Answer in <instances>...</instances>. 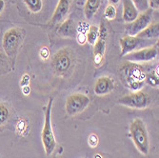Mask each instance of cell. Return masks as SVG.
Here are the masks:
<instances>
[{
	"label": "cell",
	"instance_id": "cell-27",
	"mask_svg": "<svg viewBox=\"0 0 159 158\" xmlns=\"http://www.w3.org/2000/svg\"><path fill=\"white\" fill-rule=\"evenodd\" d=\"M75 37H76V40L79 45H84L85 43H87V38H86L85 33H77Z\"/></svg>",
	"mask_w": 159,
	"mask_h": 158
},
{
	"label": "cell",
	"instance_id": "cell-22",
	"mask_svg": "<svg viewBox=\"0 0 159 158\" xmlns=\"http://www.w3.org/2000/svg\"><path fill=\"white\" fill-rule=\"evenodd\" d=\"M133 2L134 3L136 9L142 10L145 11L146 10L149 9V4H148V0H133Z\"/></svg>",
	"mask_w": 159,
	"mask_h": 158
},
{
	"label": "cell",
	"instance_id": "cell-19",
	"mask_svg": "<svg viewBox=\"0 0 159 158\" xmlns=\"http://www.w3.org/2000/svg\"><path fill=\"white\" fill-rule=\"evenodd\" d=\"M23 2L27 7V9L33 13H37L41 11L43 8L42 0H23Z\"/></svg>",
	"mask_w": 159,
	"mask_h": 158
},
{
	"label": "cell",
	"instance_id": "cell-18",
	"mask_svg": "<svg viewBox=\"0 0 159 158\" xmlns=\"http://www.w3.org/2000/svg\"><path fill=\"white\" fill-rule=\"evenodd\" d=\"M98 35H99V27L94 26V25L90 26L88 31L86 33L87 43H89L90 45L93 46L98 38Z\"/></svg>",
	"mask_w": 159,
	"mask_h": 158
},
{
	"label": "cell",
	"instance_id": "cell-17",
	"mask_svg": "<svg viewBox=\"0 0 159 158\" xmlns=\"http://www.w3.org/2000/svg\"><path fill=\"white\" fill-rule=\"evenodd\" d=\"M158 35H159V24H158V22L150 24L146 29H144L141 33H139L137 34L138 37H141L143 39H147V40L158 38Z\"/></svg>",
	"mask_w": 159,
	"mask_h": 158
},
{
	"label": "cell",
	"instance_id": "cell-1",
	"mask_svg": "<svg viewBox=\"0 0 159 158\" xmlns=\"http://www.w3.org/2000/svg\"><path fill=\"white\" fill-rule=\"evenodd\" d=\"M121 81L126 87L133 92L141 91L145 85L146 70L141 64L127 61L119 68Z\"/></svg>",
	"mask_w": 159,
	"mask_h": 158
},
{
	"label": "cell",
	"instance_id": "cell-16",
	"mask_svg": "<svg viewBox=\"0 0 159 158\" xmlns=\"http://www.w3.org/2000/svg\"><path fill=\"white\" fill-rule=\"evenodd\" d=\"M102 0H87L84 6V14L87 19H92L98 11Z\"/></svg>",
	"mask_w": 159,
	"mask_h": 158
},
{
	"label": "cell",
	"instance_id": "cell-3",
	"mask_svg": "<svg viewBox=\"0 0 159 158\" xmlns=\"http://www.w3.org/2000/svg\"><path fill=\"white\" fill-rule=\"evenodd\" d=\"M26 32L19 27H12L7 30L2 38L3 52L7 55L9 61L14 63L18 51L25 38Z\"/></svg>",
	"mask_w": 159,
	"mask_h": 158
},
{
	"label": "cell",
	"instance_id": "cell-12",
	"mask_svg": "<svg viewBox=\"0 0 159 158\" xmlns=\"http://www.w3.org/2000/svg\"><path fill=\"white\" fill-rule=\"evenodd\" d=\"M114 88L115 83L112 78L109 76H101L97 78L94 84L93 92L98 96H104L112 93L114 91Z\"/></svg>",
	"mask_w": 159,
	"mask_h": 158
},
{
	"label": "cell",
	"instance_id": "cell-5",
	"mask_svg": "<svg viewBox=\"0 0 159 158\" xmlns=\"http://www.w3.org/2000/svg\"><path fill=\"white\" fill-rule=\"evenodd\" d=\"M53 104V97H50L48 105L45 109V120H44V127H43L41 139L44 147L45 152L47 156L52 154L53 151L57 146V142L54 137L52 126V108Z\"/></svg>",
	"mask_w": 159,
	"mask_h": 158
},
{
	"label": "cell",
	"instance_id": "cell-24",
	"mask_svg": "<svg viewBox=\"0 0 159 158\" xmlns=\"http://www.w3.org/2000/svg\"><path fill=\"white\" fill-rule=\"evenodd\" d=\"M98 143H99V138H98V136L96 134H91L89 136V138H88V144H89V146L92 149L97 147Z\"/></svg>",
	"mask_w": 159,
	"mask_h": 158
},
{
	"label": "cell",
	"instance_id": "cell-23",
	"mask_svg": "<svg viewBox=\"0 0 159 158\" xmlns=\"http://www.w3.org/2000/svg\"><path fill=\"white\" fill-rule=\"evenodd\" d=\"M9 59L7 55L5 54V52L0 49V68L2 69H7L8 65H9Z\"/></svg>",
	"mask_w": 159,
	"mask_h": 158
},
{
	"label": "cell",
	"instance_id": "cell-7",
	"mask_svg": "<svg viewBox=\"0 0 159 158\" xmlns=\"http://www.w3.org/2000/svg\"><path fill=\"white\" fill-rule=\"evenodd\" d=\"M90 97L82 93H75L68 96L66 100L65 110L68 115L75 116L84 111L90 105Z\"/></svg>",
	"mask_w": 159,
	"mask_h": 158
},
{
	"label": "cell",
	"instance_id": "cell-21",
	"mask_svg": "<svg viewBox=\"0 0 159 158\" xmlns=\"http://www.w3.org/2000/svg\"><path fill=\"white\" fill-rule=\"evenodd\" d=\"M116 14H117L116 8H115V7H114L113 5H111V4H109V5L106 7L105 12H104V18H105L106 20L111 21V20L115 19V17H116Z\"/></svg>",
	"mask_w": 159,
	"mask_h": 158
},
{
	"label": "cell",
	"instance_id": "cell-9",
	"mask_svg": "<svg viewBox=\"0 0 159 158\" xmlns=\"http://www.w3.org/2000/svg\"><path fill=\"white\" fill-rule=\"evenodd\" d=\"M119 45L121 49L120 55L123 57L133 52L144 49L152 46L151 42L147 39H143L141 37L136 36H129L127 35L119 40Z\"/></svg>",
	"mask_w": 159,
	"mask_h": 158
},
{
	"label": "cell",
	"instance_id": "cell-11",
	"mask_svg": "<svg viewBox=\"0 0 159 158\" xmlns=\"http://www.w3.org/2000/svg\"><path fill=\"white\" fill-rule=\"evenodd\" d=\"M108 35L107 28L103 23H101L99 26V35L98 38L93 45V55H94V66L96 68H99L102 66L105 52H106V37Z\"/></svg>",
	"mask_w": 159,
	"mask_h": 158
},
{
	"label": "cell",
	"instance_id": "cell-30",
	"mask_svg": "<svg viewBox=\"0 0 159 158\" xmlns=\"http://www.w3.org/2000/svg\"><path fill=\"white\" fill-rule=\"evenodd\" d=\"M119 1H120V0H109V2H110L111 5L117 4V3H119Z\"/></svg>",
	"mask_w": 159,
	"mask_h": 158
},
{
	"label": "cell",
	"instance_id": "cell-2",
	"mask_svg": "<svg viewBox=\"0 0 159 158\" xmlns=\"http://www.w3.org/2000/svg\"><path fill=\"white\" fill-rule=\"evenodd\" d=\"M75 66V53L69 47L57 51L52 58V67L55 74L59 77H69Z\"/></svg>",
	"mask_w": 159,
	"mask_h": 158
},
{
	"label": "cell",
	"instance_id": "cell-28",
	"mask_svg": "<svg viewBox=\"0 0 159 158\" xmlns=\"http://www.w3.org/2000/svg\"><path fill=\"white\" fill-rule=\"evenodd\" d=\"M148 4H149V8L152 10H158L159 8L158 0H148Z\"/></svg>",
	"mask_w": 159,
	"mask_h": 158
},
{
	"label": "cell",
	"instance_id": "cell-25",
	"mask_svg": "<svg viewBox=\"0 0 159 158\" xmlns=\"http://www.w3.org/2000/svg\"><path fill=\"white\" fill-rule=\"evenodd\" d=\"M152 87H158V75H146V80Z\"/></svg>",
	"mask_w": 159,
	"mask_h": 158
},
{
	"label": "cell",
	"instance_id": "cell-15",
	"mask_svg": "<svg viewBox=\"0 0 159 158\" xmlns=\"http://www.w3.org/2000/svg\"><path fill=\"white\" fill-rule=\"evenodd\" d=\"M123 3V11H122V17L126 23L133 22L139 14L138 10L136 9L133 0H122Z\"/></svg>",
	"mask_w": 159,
	"mask_h": 158
},
{
	"label": "cell",
	"instance_id": "cell-29",
	"mask_svg": "<svg viewBox=\"0 0 159 158\" xmlns=\"http://www.w3.org/2000/svg\"><path fill=\"white\" fill-rule=\"evenodd\" d=\"M5 6H6V4H5L4 0H0V14L3 12V11L5 9Z\"/></svg>",
	"mask_w": 159,
	"mask_h": 158
},
{
	"label": "cell",
	"instance_id": "cell-20",
	"mask_svg": "<svg viewBox=\"0 0 159 158\" xmlns=\"http://www.w3.org/2000/svg\"><path fill=\"white\" fill-rule=\"evenodd\" d=\"M10 110L7 106V104L0 102V127L4 126L8 120L10 119Z\"/></svg>",
	"mask_w": 159,
	"mask_h": 158
},
{
	"label": "cell",
	"instance_id": "cell-4",
	"mask_svg": "<svg viewBox=\"0 0 159 158\" xmlns=\"http://www.w3.org/2000/svg\"><path fill=\"white\" fill-rule=\"evenodd\" d=\"M129 136L140 153L148 155L150 152V139L146 125L140 118H135L129 127Z\"/></svg>",
	"mask_w": 159,
	"mask_h": 158
},
{
	"label": "cell",
	"instance_id": "cell-13",
	"mask_svg": "<svg viewBox=\"0 0 159 158\" xmlns=\"http://www.w3.org/2000/svg\"><path fill=\"white\" fill-rule=\"evenodd\" d=\"M70 0H58V3L56 5V8L52 17L51 23L52 25L61 23L66 19V16L70 11Z\"/></svg>",
	"mask_w": 159,
	"mask_h": 158
},
{
	"label": "cell",
	"instance_id": "cell-14",
	"mask_svg": "<svg viewBox=\"0 0 159 158\" xmlns=\"http://www.w3.org/2000/svg\"><path fill=\"white\" fill-rule=\"evenodd\" d=\"M57 34L62 37H75L77 34V28L73 18H67L61 22L60 26L57 29Z\"/></svg>",
	"mask_w": 159,
	"mask_h": 158
},
{
	"label": "cell",
	"instance_id": "cell-6",
	"mask_svg": "<svg viewBox=\"0 0 159 158\" xmlns=\"http://www.w3.org/2000/svg\"><path fill=\"white\" fill-rule=\"evenodd\" d=\"M118 104L123 105L125 107L135 109V110H144L147 109L152 102L151 97L142 91L133 92L127 95L122 96L117 100Z\"/></svg>",
	"mask_w": 159,
	"mask_h": 158
},
{
	"label": "cell",
	"instance_id": "cell-10",
	"mask_svg": "<svg viewBox=\"0 0 159 158\" xmlns=\"http://www.w3.org/2000/svg\"><path fill=\"white\" fill-rule=\"evenodd\" d=\"M158 56V44L150 46L123 56L126 61L134 63H145L154 60Z\"/></svg>",
	"mask_w": 159,
	"mask_h": 158
},
{
	"label": "cell",
	"instance_id": "cell-26",
	"mask_svg": "<svg viewBox=\"0 0 159 158\" xmlns=\"http://www.w3.org/2000/svg\"><path fill=\"white\" fill-rule=\"evenodd\" d=\"M39 55L41 56L42 59L47 60L49 57H50V51L47 47H42L40 52H39Z\"/></svg>",
	"mask_w": 159,
	"mask_h": 158
},
{
	"label": "cell",
	"instance_id": "cell-8",
	"mask_svg": "<svg viewBox=\"0 0 159 158\" xmlns=\"http://www.w3.org/2000/svg\"><path fill=\"white\" fill-rule=\"evenodd\" d=\"M153 10L148 9L142 13L138 14V16L131 23H127L125 31L129 36H136L141 33L144 29H146L150 24H152Z\"/></svg>",
	"mask_w": 159,
	"mask_h": 158
}]
</instances>
